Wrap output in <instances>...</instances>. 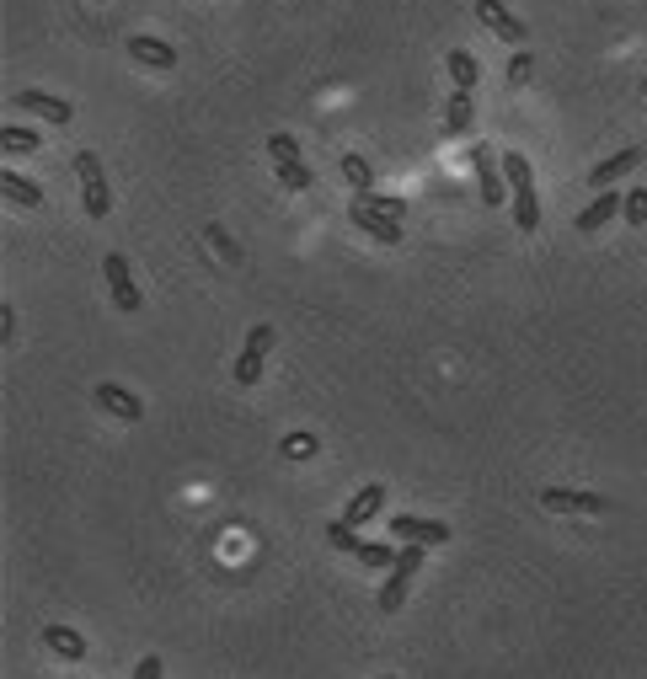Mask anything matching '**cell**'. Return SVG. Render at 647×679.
<instances>
[{
  "instance_id": "1",
  "label": "cell",
  "mask_w": 647,
  "mask_h": 679,
  "mask_svg": "<svg viewBox=\"0 0 647 679\" xmlns=\"http://www.w3.org/2000/svg\"><path fill=\"white\" fill-rule=\"evenodd\" d=\"M503 177H508V204H514V225L535 236L541 230V198H535V172H530V156L508 150L503 156Z\"/></svg>"
},
{
  "instance_id": "2",
  "label": "cell",
  "mask_w": 647,
  "mask_h": 679,
  "mask_svg": "<svg viewBox=\"0 0 647 679\" xmlns=\"http://www.w3.org/2000/svg\"><path fill=\"white\" fill-rule=\"evenodd\" d=\"M423 557H428V546H402V557H396V567H391V578L380 583V599H375V605H380L385 615L407 605V589H412V578H418V567H423Z\"/></svg>"
},
{
  "instance_id": "3",
  "label": "cell",
  "mask_w": 647,
  "mask_h": 679,
  "mask_svg": "<svg viewBox=\"0 0 647 679\" xmlns=\"http://www.w3.org/2000/svg\"><path fill=\"white\" fill-rule=\"evenodd\" d=\"M75 177H81V204L91 220H107L113 214V193H107V172H102V161L91 156V150H81L75 156Z\"/></svg>"
},
{
  "instance_id": "4",
  "label": "cell",
  "mask_w": 647,
  "mask_h": 679,
  "mask_svg": "<svg viewBox=\"0 0 647 679\" xmlns=\"http://www.w3.org/2000/svg\"><path fill=\"white\" fill-rule=\"evenodd\" d=\"M102 279H107V295H113V305L123 316H134L145 305L140 295V284H134V273H129V262H123V252H107L102 257Z\"/></svg>"
},
{
  "instance_id": "5",
  "label": "cell",
  "mask_w": 647,
  "mask_h": 679,
  "mask_svg": "<svg viewBox=\"0 0 647 679\" xmlns=\"http://www.w3.org/2000/svg\"><path fill=\"white\" fill-rule=\"evenodd\" d=\"M471 161H476V188H482V204H487V209H498L503 198H508L503 156H498V150H487V145H476V150H471Z\"/></svg>"
},
{
  "instance_id": "6",
  "label": "cell",
  "mask_w": 647,
  "mask_h": 679,
  "mask_svg": "<svg viewBox=\"0 0 647 679\" xmlns=\"http://www.w3.org/2000/svg\"><path fill=\"white\" fill-rule=\"evenodd\" d=\"M476 17L487 22V33L492 38H503L508 49H525V38H530V27L514 17V11L503 6V0H476Z\"/></svg>"
},
{
  "instance_id": "7",
  "label": "cell",
  "mask_w": 647,
  "mask_h": 679,
  "mask_svg": "<svg viewBox=\"0 0 647 679\" xmlns=\"http://www.w3.org/2000/svg\"><path fill=\"white\" fill-rule=\"evenodd\" d=\"M541 503L551 514H610V498H599V492H578V487H546Z\"/></svg>"
},
{
  "instance_id": "8",
  "label": "cell",
  "mask_w": 647,
  "mask_h": 679,
  "mask_svg": "<svg viewBox=\"0 0 647 679\" xmlns=\"http://www.w3.org/2000/svg\"><path fill=\"white\" fill-rule=\"evenodd\" d=\"M268 348H273V327H252V332H246V348L236 359V385H257V380H263Z\"/></svg>"
},
{
  "instance_id": "9",
  "label": "cell",
  "mask_w": 647,
  "mask_h": 679,
  "mask_svg": "<svg viewBox=\"0 0 647 679\" xmlns=\"http://www.w3.org/2000/svg\"><path fill=\"white\" fill-rule=\"evenodd\" d=\"M348 225H359L364 236H375V241H385V246H396V241H402V220H391V214L369 209L364 198H353V204H348Z\"/></svg>"
},
{
  "instance_id": "10",
  "label": "cell",
  "mask_w": 647,
  "mask_h": 679,
  "mask_svg": "<svg viewBox=\"0 0 647 679\" xmlns=\"http://www.w3.org/2000/svg\"><path fill=\"white\" fill-rule=\"evenodd\" d=\"M391 535L407 540V546H444V540H450V524L418 519V514H396V519H391Z\"/></svg>"
},
{
  "instance_id": "11",
  "label": "cell",
  "mask_w": 647,
  "mask_h": 679,
  "mask_svg": "<svg viewBox=\"0 0 647 679\" xmlns=\"http://www.w3.org/2000/svg\"><path fill=\"white\" fill-rule=\"evenodd\" d=\"M11 107H17V113H33V118H49L54 129H65V123L75 118V107L65 97H49V91H17Z\"/></svg>"
},
{
  "instance_id": "12",
  "label": "cell",
  "mask_w": 647,
  "mask_h": 679,
  "mask_svg": "<svg viewBox=\"0 0 647 679\" xmlns=\"http://www.w3.org/2000/svg\"><path fill=\"white\" fill-rule=\"evenodd\" d=\"M97 407L113 412V418H123V423H140V418H145V401L134 396V391H123L118 380H102V385H97Z\"/></svg>"
},
{
  "instance_id": "13",
  "label": "cell",
  "mask_w": 647,
  "mask_h": 679,
  "mask_svg": "<svg viewBox=\"0 0 647 679\" xmlns=\"http://www.w3.org/2000/svg\"><path fill=\"white\" fill-rule=\"evenodd\" d=\"M615 214H626V193H615V188H605V193H599V198H594L589 209L578 214L573 225L583 230V236H594V230H605V225L615 220Z\"/></svg>"
},
{
  "instance_id": "14",
  "label": "cell",
  "mask_w": 647,
  "mask_h": 679,
  "mask_svg": "<svg viewBox=\"0 0 647 679\" xmlns=\"http://www.w3.org/2000/svg\"><path fill=\"white\" fill-rule=\"evenodd\" d=\"M637 166H642V150H637V145H626V150H615V156H610V161H599V166H594V172H589V188H599V193H605V188H610V182H621L626 172H637Z\"/></svg>"
},
{
  "instance_id": "15",
  "label": "cell",
  "mask_w": 647,
  "mask_h": 679,
  "mask_svg": "<svg viewBox=\"0 0 647 679\" xmlns=\"http://www.w3.org/2000/svg\"><path fill=\"white\" fill-rule=\"evenodd\" d=\"M129 54L140 59L145 70H177V49L166 38H150V33H140V38H129Z\"/></svg>"
},
{
  "instance_id": "16",
  "label": "cell",
  "mask_w": 647,
  "mask_h": 679,
  "mask_svg": "<svg viewBox=\"0 0 647 679\" xmlns=\"http://www.w3.org/2000/svg\"><path fill=\"white\" fill-rule=\"evenodd\" d=\"M380 508H385V482H364L359 492H353V503H348L343 519H348V524H369Z\"/></svg>"
},
{
  "instance_id": "17",
  "label": "cell",
  "mask_w": 647,
  "mask_h": 679,
  "mask_svg": "<svg viewBox=\"0 0 647 679\" xmlns=\"http://www.w3.org/2000/svg\"><path fill=\"white\" fill-rule=\"evenodd\" d=\"M43 647H49L54 658H86V637L75 626H43Z\"/></svg>"
},
{
  "instance_id": "18",
  "label": "cell",
  "mask_w": 647,
  "mask_h": 679,
  "mask_svg": "<svg viewBox=\"0 0 647 679\" xmlns=\"http://www.w3.org/2000/svg\"><path fill=\"white\" fill-rule=\"evenodd\" d=\"M0 193H6L17 209H38L43 204V188L33 177H22V172H0Z\"/></svg>"
},
{
  "instance_id": "19",
  "label": "cell",
  "mask_w": 647,
  "mask_h": 679,
  "mask_svg": "<svg viewBox=\"0 0 647 679\" xmlns=\"http://www.w3.org/2000/svg\"><path fill=\"white\" fill-rule=\"evenodd\" d=\"M444 70H450L455 91H476V81H482V65H476V54H466V49H450Z\"/></svg>"
},
{
  "instance_id": "20",
  "label": "cell",
  "mask_w": 647,
  "mask_h": 679,
  "mask_svg": "<svg viewBox=\"0 0 647 679\" xmlns=\"http://www.w3.org/2000/svg\"><path fill=\"white\" fill-rule=\"evenodd\" d=\"M0 145H6V156H33V150H38V129H27V123H6V129H0Z\"/></svg>"
},
{
  "instance_id": "21",
  "label": "cell",
  "mask_w": 647,
  "mask_h": 679,
  "mask_svg": "<svg viewBox=\"0 0 647 679\" xmlns=\"http://www.w3.org/2000/svg\"><path fill=\"white\" fill-rule=\"evenodd\" d=\"M471 91H455L450 97V107H444V134H466L471 129Z\"/></svg>"
},
{
  "instance_id": "22",
  "label": "cell",
  "mask_w": 647,
  "mask_h": 679,
  "mask_svg": "<svg viewBox=\"0 0 647 679\" xmlns=\"http://www.w3.org/2000/svg\"><path fill=\"white\" fill-rule=\"evenodd\" d=\"M273 172H279V182H284V188L289 193H305V188H311V166H305V156H295V161H273Z\"/></svg>"
},
{
  "instance_id": "23",
  "label": "cell",
  "mask_w": 647,
  "mask_h": 679,
  "mask_svg": "<svg viewBox=\"0 0 647 679\" xmlns=\"http://www.w3.org/2000/svg\"><path fill=\"white\" fill-rule=\"evenodd\" d=\"M337 172H343V182H348L353 193H375V188H369L375 177H369V161L364 156H343V161H337Z\"/></svg>"
},
{
  "instance_id": "24",
  "label": "cell",
  "mask_w": 647,
  "mask_h": 679,
  "mask_svg": "<svg viewBox=\"0 0 647 679\" xmlns=\"http://www.w3.org/2000/svg\"><path fill=\"white\" fill-rule=\"evenodd\" d=\"M353 557H359L364 567H396V557H402V551H391L385 540H359V551H353Z\"/></svg>"
},
{
  "instance_id": "25",
  "label": "cell",
  "mask_w": 647,
  "mask_h": 679,
  "mask_svg": "<svg viewBox=\"0 0 647 679\" xmlns=\"http://www.w3.org/2000/svg\"><path fill=\"white\" fill-rule=\"evenodd\" d=\"M327 540H332L337 551H348V557L359 551V535H353V524H348V519H332V524H327Z\"/></svg>"
},
{
  "instance_id": "26",
  "label": "cell",
  "mask_w": 647,
  "mask_h": 679,
  "mask_svg": "<svg viewBox=\"0 0 647 679\" xmlns=\"http://www.w3.org/2000/svg\"><path fill=\"white\" fill-rule=\"evenodd\" d=\"M316 450H321L316 434H289V439H284V455H289V460H311Z\"/></svg>"
},
{
  "instance_id": "27",
  "label": "cell",
  "mask_w": 647,
  "mask_h": 679,
  "mask_svg": "<svg viewBox=\"0 0 647 679\" xmlns=\"http://www.w3.org/2000/svg\"><path fill=\"white\" fill-rule=\"evenodd\" d=\"M369 209H380V214H391V220H407V204L402 198H385V193H359Z\"/></svg>"
},
{
  "instance_id": "28",
  "label": "cell",
  "mask_w": 647,
  "mask_h": 679,
  "mask_svg": "<svg viewBox=\"0 0 647 679\" xmlns=\"http://www.w3.org/2000/svg\"><path fill=\"white\" fill-rule=\"evenodd\" d=\"M530 70H535V59H530L525 49H514V59H508V86H525Z\"/></svg>"
},
{
  "instance_id": "29",
  "label": "cell",
  "mask_w": 647,
  "mask_h": 679,
  "mask_svg": "<svg viewBox=\"0 0 647 679\" xmlns=\"http://www.w3.org/2000/svg\"><path fill=\"white\" fill-rule=\"evenodd\" d=\"M626 225H647V188L626 193Z\"/></svg>"
},
{
  "instance_id": "30",
  "label": "cell",
  "mask_w": 647,
  "mask_h": 679,
  "mask_svg": "<svg viewBox=\"0 0 647 679\" xmlns=\"http://www.w3.org/2000/svg\"><path fill=\"white\" fill-rule=\"evenodd\" d=\"M134 679H161V658H156V653H145L140 663H134Z\"/></svg>"
},
{
  "instance_id": "31",
  "label": "cell",
  "mask_w": 647,
  "mask_h": 679,
  "mask_svg": "<svg viewBox=\"0 0 647 679\" xmlns=\"http://www.w3.org/2000/svg\"><path fill=\"white\" fill-rule=\"evenodd\" d=\"M11 332H17V316H11V305H0V343H6Z\"/></svg>"
},
{
  "instance_id": "32",
  "label": "cell",
  "mask_w": 647,
  "mask_h": 679,
  "mask_svg": "<svg viewBox=\"0 0 647 679\" xmlns=\"http://www.w3.org/2000/svg\"><path fill=\"white\" fill-rule=\"evenodd\" d=\"M385 679H396V674H385Z\"/></svg>"
}]
</instances>
